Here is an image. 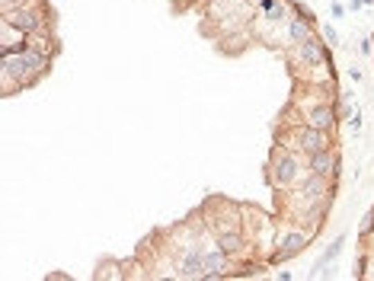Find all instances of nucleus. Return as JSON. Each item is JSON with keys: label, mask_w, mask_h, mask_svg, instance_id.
Segmentation results:
<instances>
[{"label": "nucleus", "mask_w": 374, "mask_h": 281, "mask_svg": "<svg viewBox=\"0 0 374 281\" xmlns=\"http://www.w3.org/2000/svg\"><path fill=\"white\" fill-rule=\"evenodd\" d=\"M3 26L17 29L19 35H35L45 29V7H17L3 13Z\"/></svg>", "instance_id": "obj_1"}, {"label": "nucleus", "mask_w": 374, "mask_h": 281, "mask_svg": "<svg viewBox=\"0 0 374 281\" xmlns=\"http://www.w3.org/2000/svg\"><path fill=\"white\" fill-rule=\"evenodd\" d=\"M308 170L310 173H317V176H323V179H339V173H342V163H339V154L336 150H330V147H323V150H317V154H310L308 157Z\"/></svg>", "instance_id": "obj_2"}, {"label": "nucleus", "mask_w": 374, "mask_h": 281, "mask_svg": "<svg viewBox=\"0 0 374 281\" xmlns=\"http://www.w3.org/2000/svg\"><path fill=\"white\" fill-rule=\"evenodd\" d=\"M301 173V160L294 157V154H278L272 163V185H288V182H294Z\"/></svg>", "instance_id": "obj_3"}, {"label": "nucleus", "mask_w": 374, "mask_h": 281, "mask_svg": "<svg viewBox=\"0 0 374 281\" xmlns=\"http://www.w3.org/2000/svg\"><path fill=\"white\" fill-rule=\"evenodd\" d=\"M294 147H298L304 157H310V154H317V150L330 147V140H326V132H320V128L304 122V128H298V144H294Z\"/></svg>", "instance_id": "obj_4"}, {"label": "nucleus", "mask_w": 374, "mask_h": 281, "mask_svg": "<svg viewBox=\"0 0 374 281\" xmlns=\"http://www.w3.org/2000/svg\"><path fill=\"white\" fill-rule=\"evenodd\" d=\"M308 246H310V237H308V233H301V230L288 233V237L282 240V249H275L272 265H282V262H288V259L301 256V253H304Z\"/></svg>", "instance_id": "obj_5"}, {"label": "nucleus", "mask_w": 374, "mask_h": 281, "mask_svg": "<svg viewBox=\"0 0 374 281\" xmlns=\"http://www.w3.org/2000/svg\"><path fill=\"white\" fill-rule=\"evenodd\" d=\"M233 256H227L224 249H215V253H205V281H215V278H227V275H233Z\"/></svg>", "instance_id": "obj_6"}, {"label": "nucleus", "mask_w": 374, "mask_h": 281, "mask_svg": "<svg viewBox=\"0 0 374 281\" xmlns=\"http://www.w3.org/2000/svg\"><path fill=\"white\" fill-rule=\"evenodd\" d=\"M294 51H298V61L304 67H320L323 64V58H326V45L320 39H314V35H310L308 42L294 45Z\"/></svg>", "instance_id": "obj_7"}, {"label": "nucleus", "mask_w": 374, "mask_h": 281, "mask_svg": "<svg viewBox=\"0 0 374 281\" xmlns=\"http://www.w3.org/2000/svg\"><path fill=\"white\" fill-rule=\"evenodd\" d=\"M298 195L308 205H314V201H323V199H332V195H326V179L317 173H308V179L298 185Z\"/></svg>", "instance_id": "obj_8"}, {"label": "nucleus", "mask_w": 374, "mask_h": 281, "mask_svg": "<svg viewBox=\"0 0 374 281\" xmlns=\"http://www.w3.org/2000/svg\"><path fill=\"white\" fill-rule=\"evenodd\" d=\"M342 246H346V237H336V240L323 249V256L317 259L314 269H310V278H326V275H332V272H326V265H332L336 259L342 256Z\"/></svg>", "instance_id": "obj_9"}, {"label": "nucleus", "mask_w": 374, "mask_h": 281, "mask_svg": "<svg viewBox=\"0 0 374 281\" xmlns=\"http://www.w3.org/2000/svg\"><path fill=\"white\" fill-rule=\"evenodd\" d=\"M247 246V237L240 230H217V249H224L227 256H240Z\"/></svg>", "instance_id": "obj_10"}, {"label": "nucleus", "mask_w": 374, "mask_h": 281, "mask_svg": "<svg viewBox=\"0 0 374 281\" xmlns=\"http://www.w3.org/2000/svg\"><path fill=\"white\" fill-rule=\"evenodd\" d=\"M308 125L320 128V132H332V125H336V109L332 106H314L308 112Z\"/></svg>", "instance_id": "obj_11"}, {"label": "nucleus", "mask_w": 374, "mask_h": 281, "mask_svg": "<svg viewBox=\"0 0 374 281\" xmlns=\"http://www.w3.org/2000/svg\"><path fill=\"white\" fill-rule=\"evenodd\" d=\"M310 35H314V23H308V19L294 17L288 23V42L291 45H301V42H308Z\"/></svg>", "instance_id": "obj_12"}, {"label": "nucleus", "mask_w": 374, "mask_h": 281, "mask_svg": "<svg viewBox=\"0 0 374 281\" xmlns=\"http://www.w3.org/2000/svg\"><path fill=\"white\" fill-rule=\"evenodd\" d=\"M288 7H291V3L278 0L275 7H269V10H266V19H269V23H282V19H288Z\"/></svg>", "instance_id": "obj_13"}, {"label": "nucleus", "mask_w": 374, "mask_h": 281, "mask_svg": "<svg viewBox=\"0 0 374 281\" xmlns=\"http://www.w3.org/2000/svg\"><path fill=\"white\" fill-rule=\"evenodd\" d=\"M371 233H374V205L368 208V215L358 224V237H371Z\"/></svg>", "instance_id": "obj_14"}, {"label": "nucleus", "mask_w": 374, "mask_h": 281, "mask_svg": "<svg viewBox=\"0 0 374 281\" xmlns=\"http://www.w3.org/2000/svg\"><path fill=\"white\" fill-rule=\"evenodd\" d=\"M266 272V265H259V262H253V265H240L233 275H240V278H249V275H262Z\"/></svg>", "instance_id": "obj_15"}, {"label": "nucleus", "mask_w": 374, "mask_h": 281, "mask_svg": "<svg viewBox=\"0 0 374 281\" xmlns=\"http://www.w3.org/2000/svg\"><path fill=\"white\" fill-rule=\"evenodd\" d=\"M352 275H355V278H365V275H368V256H358L355 259V272H352Z\"/></svg>", "instance_id": "obj_16"}, {"label": "nucleus", "mask_w": 374, "mask_h": 281, "mask_svg": "<svg viewBox=\"0 0 374 281\" xmlns=\"http://www.w3.org/2000/svg\"><path fill=\"white\" fill-rule=\"evenodd\" d=\"M346 122H349L352 132H358V128H362V112H358V106H355V112H352V116L346 118Z\"/></svg>", "instance_id": "obj_17"}, {"label": "nucleus", "mask_w": 374, "mask_h": 281, "mask_svg": "<svg viewBox=\"0 0 374 281\" xmlns=\"http://www.w3.org/2000/svg\"><path fill=\"white\" fill-rule=\"evenodd\" d=\"M323 39L330 42V45H339V33H336L332 26H326V29H323Z\"/></svg>", "instance_id": "obj_18"}, {"label": "nucleus", "mask_w": 374, "mask_h": 281, "mask_svg": "<svg viewBox=\"0 0 374 281\" xmlns=\"http://www.w3.org/2000/svg\"><path fill=\"white\" fill-rule=\"evenodd\" d=\"M332 17H346V7H342V0H336V3H332Z\"/></svg>", "instance_id": "obj_19"}, {"label": "nucleus", "mask_w": 374, "mask_h": 281, "mask_svg": "<svg viewBox=\"0 0 374 281\" xmlns=\"http://www.w3.org/2000/svg\"><path fill=\"white\" fill-rule=\"evenodd\" d=\"M371 51H374V39H365L362 42V55H371Z\"/></svg>", "instance_id": "obj_20"}, {"label": "nucleus", "mask_w": 374, "mask_h": 281, "mask_svg": "<svg viewBox=\"0 0 374 281\" xmlns=\"http://www.w3.org/2000/svg\"><path fill=\"white\" fill-rule=\"evenodd\" d=\"M48 278H55V281H71V275H67V272H48Z\"/></svg>", "instance_id": "obj_21"}, {"label": "nucleus", "mask_w": 374, "mask_h": 281, "mask_svg": "<svg viewBox=\"0 0 374 281\" xmlns=\"http://www.w3.org/2000/svg\"><path fill=\"white\" fill-rule=\"evenodd\" d=\"M275 3H278V0H259V7H262V10H269V7H275Z\"/></svg>", "instance_id": "obj_22"}, {"label": "nucleus", "mask_w": 374, "mask_h": 281, "mask_svg": "<svg viewBox=\"0 0 374 281\" xmlns=\"http://www.w3.org/2000/svg\"><path fill=\"white\" fill-rule=\"evenodd\" d=\"M362 7H365L362 0H352V3H349V10H352V13H355V10H362Z\"/></svg>", "instance_id": "obj_23"}, {"label": "nucleus", "mask_w": 374, "mask_h": 281, "mask_svg": "<svg viewBox=\"0 0 374 281\" xmlns=\"http://www.w3.org/2000/svg\"><path fill=\"white\" fill-rule=\"evenodd\" d=\"M362 3H374V0H362Z\"/></svg>", "instance_id": "obj_24"}, {"label": "nucleus", "mask_w": 374, "mask_h": 281, "mask_svg": "<svg viewBox=\"0 0 374 281\" xmlns=\"http://www.w3.org/2000/svg\"><path fill=\"white\" fill-rule=\"evenodd\" d=\"M371 278H374V269H371Z\"/></svg>", "instance_id": "obj_25"}]
</instances>
